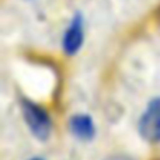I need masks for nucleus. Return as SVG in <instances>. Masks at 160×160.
Instances as JSON below:
<instances>
[{"label": "nucleus", "instance_id": "obj_6", "mask_svg": "<svg viewBox=\"0 0 160 160\" xmlns=\"http://www.w3.org/2000/svg\"><path fill=\"white\" fill-rule=\"evenodd\" d=\"M31 160H42V159H38V158H35V159H31Z\"/></svg>", "mask_w": 160, "mask_h": 160}, {"label": "nucleus", "instance_id": "obj_4", "mask_svg": "<svg viewBox=\"0 0 160 160\" xmlns=\"http://www.w3.org/2000/svg\"><path fill=\"white\" fill-rule=\"evenodd\" d=\"M70 132L80 141H91L96 135V125H94L91 117L86 114L73 115L69 121Z\"/></svg>", "mask_w": 160, "mask_h": 160}, {"label": "nucleus", "instance_id": "obj_2", "mask_svg": "<svg viewBox=\"0 0 160 160\" xmlns=\"http://www.w3.org/2000/svg\"><path fill=\"white\" fill-rule=\"evenodd\" d=\"M138 129L141 136L150 143H160V98H155L148 104L139 119Z\"/></svg>", "mask_w": 160, "mask_h": 160}, {"label": "nucleus", "instance_id": "obj_3", "mask_svg": "<svg viewBox=\"0 0 160 160\" xmlns=\"http://www.w3.org/2000/svg\"><path fill=\"white\" fill-rule=\"evenodd\" d=\"M83 41H84V21L80 13H76L72 18L69 27L66 28L63 35V51L66 55H75L82 48Z\"/></svg>", "mask_w": 160, "mask_h": 160}, {"label": "nucleus", "instance_id": "obj_5", "mask_svg": "<svg viewBox=\"0 0 160 160\" xmlns=\"http://www.w3.org/2000/svg\"><path fill=\"white\" fill-rule=\"evenodd\" d=\"M105 160H133V159L128 158V156H124V155H114V156H110V158H107Z\"/></svg>", "mask_w": 160, "mask_h": 160}, {"label": "nucleus", "instance_id": "obj_1", "mask_svg": "<svg viewBox=\"0 0 160 160\" xmlns=\"http://www.w3.org/2000/svg\"><path fill=\"white\" fill-rule=\"evenodd\" d=\"M21 111L31 133L39 141H47L52 132V121L49 114L38 104L28 100L21 101Z\"/></svg>", "mask_w": 160, "mask_h": 160}]
</instances>
